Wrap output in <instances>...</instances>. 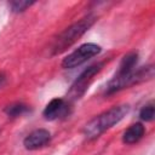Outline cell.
<instances>
[{
    "instance_id": "obj_1",
    "label": "cell",
    "mask_w": 155,
    "mask_h": 155,
    "mask_svg": "<svg viewBox=\"0 0 155 155\" xmlns=\"http://www.w3.org/2000/svg\"><path fill=\"white\" fill-rule=\"evenodd\" d=\"M128 105H117L113 107L102 114L97 115L84 128V136L87 139H96L107 130L111 128L114 125L120 122L124 116L128 113Z\"/></svg>"
},
{
    "instance_id": "obj_2",
    "label": "cell",
    "mask_w": 155,
    "mask_h": 155,
    "mask_svg": "<svg viewBox=\"0 0 155 155\" xmlns=\"http://www.w3.org/2000/svg\"><path fill=\"white\" fill-rule=\"evenodd\" d=\"M96 18L93 16H87L85 18H81L79 22L71 24L67 29H64L54 40L52 45V54H58L63 51H65L68 47H70L74 42L79 40L93 24Z\"/></svg>"
},
{
    "instance_id": "obj_3",
    "label": "cell",
    "mask_w": 155,
    "mask_h": 155,
    "mask_svg": "<svg viewBox=\"0 0 155 155\" xmlns=\"http://www.w3.org/2000/svg\"><path fill=\"white\" fill-rule=\"evenodd\" d=\"M154 75V68L153 65H147V67H142L137 70H132L131 73L124 75V76H116L114 75V78L108 82L107 85V90L105 93L107 94H113L120 90L127 88L130 86H133L136 84L143 82L145 80L151 79Z\"/></svg>"
},
{
    "instance_id": "obj_4",
    "label": "cell",
    "mask_w": 155,
    "mask_h": 155,
    "mask_svg": "<svg viewBox=\"0 0 155 155\" xmlns=\"http://www.w3.org/2000/svg\"><path fill=\"white\" fill-rule=\"evenodd\" d=\"M99 52H101V46H98L96 44H92V42L84 44V45L79 46L75 51H73L71 53H69L62 61V67L65 68V69L76 68L80 64L85 63L91 57L98 54Z\"/></svg>"
},
{
    "instance_id": "obj_5",
    "label": "cell",
    "mask_w": 155,
    "mask_h": 155,
    "mask_svg": "<svg viewBox=\"0 0 155 155\" xmlns=\"http://www.w3.org/2000/svg\"><path fill=\"white\" fill-rule=\"evenodd\" d=\"M103 62L102 63H97V64H93L88 68H86L79 76L78 79L74 81V84L71 85L69 92H68V98L71 99V101H75V99H79L85 92L86 90L88 88V85L90 82L92 81L93 76L101 71L102 67H103Z\"/></svg>"
},
{
    "instance_id": "obj_6",
    "label": "cell",
    "mask_w": 155,
    "mask_h": 155,
    "mask_svg": "<svg viewBox=\"0 0 155 155\" xmlns=\"http://www.w3.org/2000/svg\"><path fill=\"white\" fill-rule=\"evenodd\" d=\"M51 140V133L47 130L39 128L30 132L23 140V145L28 150H36L47 145Z\"/></svg>"
},
{
    "instance_id": "obj_7",
    "label": "cell",
    "mask_w": 155,
    "mask_h": 155,
    "mask_svg": "<svg viewBox=\"0 0 155 155\" xmlns=\"http://www.w3.org/2000/svg\"><path fill=\"white\" fill-rule=\"evenodd\" d=\"M68 111V104L62 98H54L52 99L44 109V116L47 120H54L57 117L64 116Z\"/></svg>"
},
{
    "instance_id": "obj_8",
    "label": "cell",
    "mask_w": 155,
    "mask_h": 155,
    "mask_svg": "<svg viewBox=\"0 0 155 155\" xmlns=\"http://www.w3.org/2000/svg\"><path fill=\"white\" fill-rule=\"evenodd\" d=\"M144 133H145V128L142 124H139V122L133 124L124 132L122 142L125 144H134L143 138Z\"/></svg>"
},
{
    "instance_id": "obj_9",
    "label": "cell",
    "mask_w": 155,
    "mask_h": 155,
    "mask_svg": "<svg viewBox=\"0 0 155 155\" xmlns=\"http://www.w3.org/2000/svg\"><path fill=\"white\" fill-rule=\"evenodd\" d=\"M137 61H138V54L136 52L127 53L122 58V61L120 63V67H119V70H117V73L115 75L116 76H124V75L131 73L132 70H134V67L137 64Z\"/></svg>"
},
{
    "instance_id": "obj_10",
    "label": "cell",
    "mask_w": 155,
    "mask_h": 155,
    "mask_svg": "<svg viewBox=\"0 0 155 155\" xmlns=\"http://www.w3.org/2000/svg\"><path fill=\"white\" fill-rule=\"evenodd\" d=\"M28 109H29L28 105H25L23 103H13V104H10L6 107L5 113L10 117H17V116L24 114L25 111H28Z\"/></svg>"
},
{
    "instance_id": "obj_11",
    "label": "cell",
    "mask_w": 155,
    "mask_h": 155,
    "mask_svg": "<svg viewBox=\"0 0 155 155\" xmlns=\"http://www.w3.org/2000/svg\"><path fill=\"white\" fill-rule=\"evenodd\" d=\"M154 115H155V109H154V103L153 102L145 104L139 111V117L143 121H151L154 119Z\"/></svg>"
},
{
    "instance_id": "obj_12",
    "label": "cell",
    "mask_w": 155,
    "mask_h": 155,
    "mask_svg": "<svg viewBox=\"0 0 155 155\" xmlns=\"http://www.w3.org/2000/svg\"><path fill=\"white\" fill-rule=\"evenodd\" d=\"M34 2L33 1H11L10 2V7L12 12H23L24 10H27L28 7H30Z\"/></svg>"
},
{
    "instance_id": "obj_13",
    "label": "cell",
    "mask_w": 155,
    "mask_h": 155,
    "mask_svg": "<svg viewBox=\"0 0 155 155\" xmlns=\"http://www.w3.org/2000/svg\"><path fill=\"white\" fill-rule=\"evenodd\" d=\"M5 80H6L5 75H4V74H0V86H2V85L5 84Z\"/></svg>"
}]
</instances>
